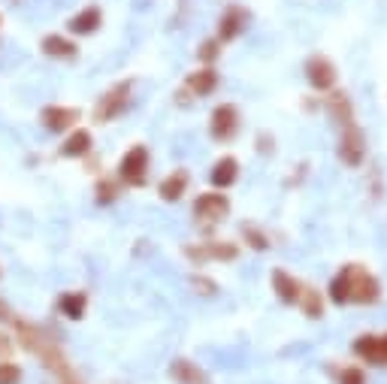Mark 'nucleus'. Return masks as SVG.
I'll return each instance as SVG.
<instances>
[{"mask_svg": "<svg viewBox=\"0 0 387 384\" xmlns=\"http://www.w3.org/2000/svg\"><path fill=\"white\" fill-rule=\"evenodd\" d=\"M6 348H9V345H6V342H4V339H0V351H6Z\"/></svg>", "mask_w": 387, "mask_h": 384, "instance_id": "31", "label": "nucleus"}, {"mask_svg": "<svg viewBox=\"0 0 387 384\" xmlns=\"http://www.w3.org/2000/svg\"><path fill=\"white\" fill-rule=\"evenodd\" d=\"M127 94H130V82L115 85L106 97H100V103H97V109H94L97 121H112L115 115H121V109L127 106Z\"/></svg>", "mask_w": 387, "mask_h": 384, "instance_id": "7", "label": "nucleus"}, {"mask_svg": "<svg viewBox=\"0 0 387 384\" xmlns=\"http://www.w3.org/2000/svg\"><path fill=\"white\" fill-rule=\"evenodd\" d=\"M330 113L336 121H342V127L345 124H354V115H351V103H348V97L345 94H336L330 97Z\"/></svg>", "mask_w": 387, "mask_h": 384, "instance_id": "21", "label": "nucleus"}, {"mask_svg": "<svg viewBox=\"0 0 387 384\" xmlns=\"http://www.w3.org/2000/svg\"><path fill=\"white\" fill-rule=\"evenodd\" d=\"M272 290H276V297L281 302H297L300 300V281L291 276V272L284 269H272Z\"/></svg>", "mask_w": 387, "mask_h": 384, "instance_id": "9", "label": "nucleus"}, {"mask_svg": "<svg viewBox=\"0 0 387 384\" xmlns=\"http://www.w3.org/2000/svg\"><path fill=\"white\" fill-rule=\"evenodd\" d=\"M185 188H188V173L185 169H172V173L160 181L158 194H160V200H167V203H176V200H182V194H185Z\"/></svg>", "mask_w": 387, "mask_h": 384, "instance_id": "11", "label": "nucleus"}, {"mask_svg": "<svg viewBox=\"0 0 387 384\" xmlns=\"http://www.w3.org/2000/svg\"><path fill=\"white\" fill-rule=\"evenodd\" d=\"M345 276H348V302H375L381 297L379 281L363 267H357V264L345 267Z\"/></svg>", "mask_w": 387, "mask_h": 384, "instance_id": "1", "label": "nucleus"}, {"mask_svg": "<svg viewBox=\"0 0 387 384\" xmlns=\"http://www.w3.org/2000/svg\"><path fill=\"white\" fill-rule=\"evenodd\" d=\"M300 306H303V312H305V318H321L324 315V302H321V297H318V290H312V288H303L300 290Z\"/></svg>", "mask_w": 387, "mask_h": 384, "instance_id": "19", "label": "nucleus"}, {"mask_svg": "<svg viewBox=\"0 0 387 384\" xmlns=\"http://www.w3.org/2000/svg\"><path fill=\"white\" fill-rule=\"evenodd\" d=\"M242 25H246V13H242L239 6H230L227 13H224V18H221V39H233L242 30Z\"/></svg>", "mask_w": 387, "mask_h": 384, "instance_id": "18", "label": "nucleus"}, {"mask_svg": "<svg viewBox=\"0 0 387 384\" xmlns=\"http://www.w3.org/2000/svg\"><path fill=\"white\" fill-rule=\"evenodd\" d=\"M242 233H246V239H248V245H251V248H258V251L269 248V239L263 236L260 230H254V227H242Z\"/></svg>", "mask_w": 387, "mask_h": 384, "instance_id": "25", "label": "nucleus"}, {"mask_svg": "<svg viewBox=\"0 0 387 384\" xmlns=\"http://www.w3.org/2000/svg\"><path fill=\"white\" fill-rule=\"evenodd\" d=\"M22 381V369L15 363H0V384H18Z\"/></svg>", "mask_w": 387, "mask_h": 384, "instance_id": "23", "label": "nucleus"}, {"mask_svg": "<svg viewBox=\"0 0 387 384\" xmlns=\"http://www.w3.org/2000/svg\"><path fill=\"white\" fill-rule=\"evenodd\" d=\"M0 321H4V324H6V321H13V309H9L4 300H0Z\"/></svg>", "mask_w": 387, "mask_h": 384, "instance_id": "29", "label": "nucleus"}, {"mask_svg": "<svg viewBox=\"0 0 387 384\" xmlns=\"http://www.w3.org/2000/svg\"><path fill=\"white\" fill-rule=\"evenodd\" d=\"M115 197H118L115 181H100V185H97V203H112Z\"/></svg>", "mask_w": 387, "mask_h": 384, "instance_id": "24", "label": "nucleus"}, {"mask_svg": "<svg viewBox=\"0 0 387 384\" xmlns=\"http://www.w3.org/2000/svg\"><path fill=\"white\" fill-rule=\"evenodd\" d=\"M85 306H88V297L82 290H70V294H64L58 300V312L64 318H73V321H79L85 315Z\"/></svg>", "mask_w": 387, "mask_h": 384, "instance_id": "14", "label": "nucleus"}, {"mask_svg": "<svg viewBox=\"0 0 387 384\" xmlns=\"http://www.w3.org/2000/svg\"><path fill=\"white\" fill-rule=\"evenodd\" d=\"M209 179H212V185L221 188V191L230 188L233 181L239 179V160H236V158H221V160H215V167H212Z\"/></svg>", "mask_w": 387, "mask_h": 384, "instance_id": "10", "label": "nucleus"}, {"mask_svg": "<svg viewBox=\"0 0 387 384\" xmlns=\"http://www.w3.org/2000/svg\"><path fill=\"white\" fill-rule=\"evenodd\" d=\"M354 354L369 360V363H384V348H381V336H360L354 342Z\"/></svg>", "mask_w": 387, "mask_h": 384, "instance_id": "15", "label": "nucleus"}, {"mask_svg": "<svg viewBox=\"0 0 387 384\" xmlns=\"http://www.w3.org/2000/svg\"><path fill=\"white\" fill-rule=\"evenodd\" d=\"M43 52L52 55V58H73L76 55V46L67 43V39H61V37H46L43 39Z\"/></svg>", "mask_w": 387, "mask_h": 384, "instance_id": "20", "label": "nucleus"}, {"mask_svg": "<svg viewBox=\"0 0 387 384\" xmlns=\"http://www.w3.org/2000/svg\"><path fill=\"white\" fill-rule=\"evenodd\" d=\"M188 88H191L197 97H206V94H212V91L218 88V73H215L212 67L200 70V73H194V76L188 79Z\"/></svg>", "mask_w": 387, "mask_h": 384, "instance_id": "16", "label": "nucleus"}, {"mask_svg": "<svg viewBox=\"0 0 387 384\" xmlns=\"http://www.w3.org/2000/svg\"><path fill=\"white\" fill-rule=\"evenodd\" d=\"M209 130H212V136H215V139H221V143L233 139V136H236V130H239V109L233 103L215 106V109H212Z\"/></svg>", "mask_w": 387, "mask_h": 384, "instance_id": "3", "label": "nucleus"}, {"mask_svg": "<svg viewBox=\"0 0 387 384\" xmlns=\"http://www.w3.org/2000/svg\"><path fill=\"white\" fill-rule=\"evenodd\" d=\"M46 130H52V134H61V130L73 127L79 121V109H70V106H46L43 115H39Z\"/></svg>", "mask_w": 387, "mask_h": 384, "instance_id": "8", "label": "nucleus"}, {"mask_svg": "<svg viewBox=\"0 0 387 384\" xmlns=\"http://www.w3.org/2000/svg\"><path fill=\"white\" fill-rule=\"evenodd\" d=\"M97 25H100V9L97 6H88L85 13L70 18V30H73V34H94Z\"/></svg>", "mask_w": 387, "mask_h": 384, "instance_id": "17", "label": "nucleus"}, {"mask_svg": "<svg viewBox=\"0 0 387 384\" xmlns=\"http://www.w3.org/2000/svg\"><path fill=\"white\" fill-rule=\"evenodd\" d=\"M197 55H200V60H215V58H218V43H215V39H209V43H203Z\"/></svg>", "mask_w": 387, "mask_h": 384, "instance_id": "27", "label": "nucleus"}, {"mask_svg": "<svg viewBox=\"0 0 387 384\" xmlns=\"http://www.w3.org/2000/svg\"><path fill=\"white\" fill-rule=\"evenodd\" d=\"M366 155V139L360 134L357 124H345L342 127V139H339V158L345 160L348 167H357Z\"/></svg>", "mask_w": 387, "mask_h": 384, "instance_id": "4", "label": "nucleus"}, {"mask_svg": "<svg viewBox=\"0 0 387 384\" xmlns=\"http://www.w3.org/2000/svg\"><path fill=\"white\" fill-rule=\"evenodd\" d=\"M91 134L85 127H76V134H70L67 139H64V146H61V155L64 158H85L88 151H91Z\"/></svg>", "mask_w": 387, "mask_h": 384, "instance_id": "12", "label": "nucleus"}, {"mask_svg": "<svg viewBox=\"0 0 387 384\" xmlns=\"http://www.w3.org/2000/svg\"><path fill=\"white\" fill-rule=\"evenodd\" d=\"M381 348H384V363H387V336H381Z\"/></svg>", "mask_w": 387, "mask_h": 384, "instance_id": "30", "label": "nucleus"}, {"mask_svg": "<svg viewBox=\"0 0 387 384\" xmlns=\"http://www.w3.org/2000/svg\"><path fill=\"white\" fill-rule=\"evenodd\" d=\"M191 285H194V288H203V290H200V294H206V297L212 294V290H215V281H209V279H203V276H197V279H191Z\"/></svg>", "mask_w": 387, "mask_h": 384, "instance_id": "28", "label": "nucleus"}, {"mask_svg": "<svg viewBox=\"0 0 387 384\" xmlns=\"http://www.w3.org/2000/svg\"><path fill=\"white\" fill-rule=\"evenodd\" d=\"M339 384H366V376H363V369H357V366H348V369H342V376H339Z\"/></svg>", "mask_w": 387, "mask_h": 384, "instance_id": "26", "label": "nucleus"}, {"mask_svg": "<svg viewBox=\"0 0 387 384\" xmlns=\"http://www.w3.org/2000/svg\"><path fill=\"white\" fill-rule=\"evenodd\" d=\"M305 79H309L312 88L327 91L336 85V67L324 55H315V58H309V64H305Z\"/></svg>", "mask_w": 387, "mask_h": 384, "instance_id": "6", "label": "nucleus"}, {"mask_svg": "<svg viewBox=\"0 0 387 384\" xmlns=\"http://www.w3.org/2000/svg\"><path fill=\"white\" fill-rule=\"evenodd\" d=\"M330 300L336 306H345V302H348V276H345V269L330 281Z\"/></svg>", "mask_w": 387, "mask_h": 384, "instance_id": "22", "label": "nucleus"}, {"mask_svg": "<svg viewBox=\"0 0 387 384\" xmlns=\"http://www.w3.org/2000/svg\"><path fill=\"white\" fill-rule=\"evenodd\" d=\"M170 376L176 378L179 384H209L206 372L197 369V363H188V360H176V363H172Z\"/></svg>", "mask_w": 387, "mask_h": 384, "instance_id": "13", "label": "nucleus"}, {"mask_svg": "<svg viewBox=\"0 0 387 384\" xmlns=\"http://www.w3.org/2000/svg\"><path fill=\"white\" fill-rule=\"evenodd\" d=\"M227 212H230L227 194H200L197 203H194V215L200 221H206V224H215V221H221Z\"/></svg>", "mask_w": 387, "mask_h": 384, "instance_id": "5", "label": "nucleus"}, {"mask_svg": "<svg viewBox=\"0 0 387 384\" xmlns=\"http://www.w3.org/2000/svg\"><path fill=\"white\" fill-rule=\"evenodd\" d=\"M146 173H148V148L146 146H134L125 158H121L118 176L125 179V185L142 188V185H146Z\"/></svg>", "mask_w": 387, "mask_h": 384, "instance_id": "2", "label": "nucleus"}]
</instances>
